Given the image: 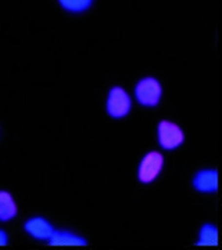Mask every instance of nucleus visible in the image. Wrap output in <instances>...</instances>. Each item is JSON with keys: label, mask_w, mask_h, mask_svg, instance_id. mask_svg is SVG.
Segmentation results:
<instances>
[{"label": "nucleus", "mask_w": 222, "mask_h": 250, "mask_svg": "<svg viewBox=\"0 0 222 250\" xmlns=\"http://www.w3.org/2000/svg\"><path fill=\"white\" fill-rule=\"evenodd\" d=\"M132 98L133 102L143 108L159 107L164 98L162 82L154 75H144L135 82Z\"/></svg>", "instance_id": "nucleus-1"}, {"label": "nucleus", "mask_w": 222, "mask_h": 250, "mask_svg": "<svg viewBox=\"0 0 222 250\" xmlns=\"http://www.w3.org/2000/svg\"><path fill=\"white\" fill-rule=\"evenodd\" d=\"M165 156L160 149H153L143 153L136 167V179L143 187L153 185L162 175L165 168Z\"/></svg>", "instance_id": "nucleus-2"}, {"label": "nucleus", "mask_w": 222, "mask_h": 250, "mask_svg": "<svg viewBox=\"0 0 222 250\" xmlns=\"http://www.w3.org/2000/svg\"><path fill=\"white\" fill-rule=\"evenodd\" d=\"M154 136L161 152H175L186 142L185 129L177 121L169 118H161L157 123Z\"/></svg>", "instance_id": "nucleus-3"}, {"label": "nucleus", "mask_w": 222, "mask_h": 250, "mask_svg": "<svg viewBox=\"0 0 222 250\" xmlns=\"http://www.w3.org/2000/svg\"><path fill=\"white\" fill-rule=\"evenodd\" d=\"M133 108L132 95L121 85H113L107 90L104 110L108 118L121 121L131 116Z\"/></svg>", "instance_id": "nucleus-4"}, {"label": "nucleus", "mask_w": 222, "mask_h": 250, "mask_svg": "<svg viewBox=\"0 0 222 250\" xmlns=\"http://www.w3.org/2000/svg\"><path fill=\"white\" fill-rule=\"evenodd\" d=\"M21 228L29 239L39 242V243H47L56 229L53 223L47 217L40 214L27 217L21 225Z\"/></svg>", "instance_id": "nucleus-5"}, {"label": "nucleus", "mask_w": 222, "mask_h": 250, "mask_svg": "<svg viewBox=\"0 0 222 250\" xmlns=\"http://www.w3.org/2000/svg\"><path fill=\"white\" fill-rule=\"evenodd\" d=\"M190 185L199 195H215L220 188V175L215 167H203L193 172Z\"/></svg>", "instance_id": "nucleus-6"}, {"label": "nucleus", "mask_w": 222, "mask_h": 250, "mask_svg": "<svg viewBox=\"0 0 222 250\" xmlns=\"http://www.w3.org/2000/svg\"><path fill=\"white\" fill-rule=\"evenodd\" d=\"M49 246H70V248H86L89 246L88 238L83 235L67 229V228H56L50 241L47 242Z\"/></svg>", "instance_id": "nucleus-7"}, {"label": "nucleus", "mask_w": 222, "mask_h": 250, "mask_svg": "<svg viewBox=\"0 0 222 250\" xmlns=\"http://www.w3.org/2000/svg\"><path fill=\"white\" fill-rule=\"evenodd\" d=\"M20 214V206L14 193L9 189L0 188V224L14 221Z\"/></svg>", "instance_id": "nucleus-8"}, {"label": "nucleus", "mask_w": 222, "mask_h": 250, "mask_svg": "<svg viewBox=\"0 0 222 250\" xmlns=\"http://www.w3.org/2000/svg\"><path fill=\"white\" fill-rule=\"evenodd\" d=\"M220 242V231L218 227L214 223H204L200 225L196 235L195 246L202 248H210V246H218Z\"/></svg>", "instance_id": "nucleus-9"}, {"label": "nucleus", "mask_w": 222, "mask_h": 250, "mask_svg": "<svg viewBox=\"0 0 222 250\" xmlns=\"http://www.w3.org/2000/svg\"><path fill=\"white\" fill-rule=\"evenodd\" d=\"M59 7L71 16H82L88 13L96 3V0H56Z\"/></svg>", "instance_id": "nucleus-10"}, {"label": "nucleus", "mask_w": 222, "mask_h": 250, "mask_svg": "<svg viewBox=\"0 0 222 250\" xmlns=\"http://www.w3.org/2000/svg\"><path fill=\"white\" fill-rule=\"evenodd\" d=\"M10 245V235L9 232L4 229V228H1L0 227V246H9Z\"/></svg>", "instance_id": "nucleus-11"}, {"label": "nucleus", "mask_w": 222, "mask_h": 250, "mask_svg": "<svg viewBox=\"0 0 222 250\" xmlns=\"http://www.w3.org/2000/svg\"><path fill=\"white\" fill-rule=\"evenodd\" d=\"M0 136H1V128H0Z\"/></svg>", "instance_id": "nucleus-12"}]
</instances>
